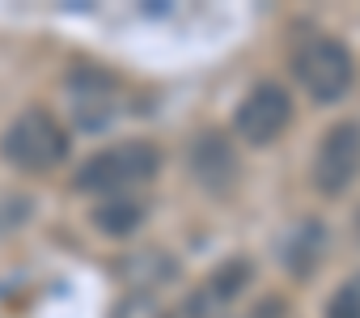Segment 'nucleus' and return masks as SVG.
Masks as SVG:
<instances>
[{"instance_id":"nucleus-1","label":"nucleus","mask_w":360,"mask_h":318,"mask_svg":"<svg viewBox=\"0 0 360 318\" xmlns=\"http://www.w3.org/2000/svg\"><path fill=\"white\" fill-rule=\"evenodd\" d=\"M0 153H5V162H13L18 170L47 174V170H56L68 157V132L56 123L51 110L30 106V110H22L5 127V136H0Z\"/></svg>"},{"instance_id":"nucleus-2","label":"nucleus","mask_w":360,"mask_h":318,"mask_svg":"<svg viewBox=\"0 0 360 318\" xmlns=\"http://www.w3.org/2000/svg\"><path fill=\"white\" fill-rule=\"evenodd\" d=\"M157 166H161L157 144H148V140H127V144H115V148L94 153L89 162L77 170L72 187H77V191H106V196H115V191H127V187L148 183V179L157 174Z\"/></svg>"},{"instance_id":"nucleus-3","label":"nucleus","mask_w":360,"mask_h":318,"mask_svg":"<svg viewBox=\"0 0 360 318\" xmlns=\"http://www.w3.org/2000/svg\"><path fill=\"white\" fill-rule=\"evenodd\" d=\"M292 77L301 81V89L314 102H339L352 89L356 64H352V51L339 39L318 34V39L301 43V51L292 56Z\"/></svg>"},{"instance_id":"nucleus-4","label":"nucleus","mask_w":360,"mask_h":318,"mask_svg":"<svg viewBox=\"0 0 360 318\" xmlns=\"http://www.w3.org/2000/svg\"><path fill=\"white\" fill-rule=\"evenodd\" d=\"M292 123V98L284 85L276 81H259L242 102H238V115H233V127L246 144L263 148V144H276Z\"/></svg>"},{"instance_id":"nucleus-5","label":"nucleus","mask_w":360,"mask_h":318,"mask_svg":"<svg viewBox=\"0 0 360 318\" xmlns=\"http://www.w3.org/2000/svg\"><path fill=\"white\" fill-rule=\"evenodd\" d=\"M360 179V123H335L314 157V187L322 196H343L352 183Z\"/></svg>"},{"instance_id":"nucleus-6","label":"nucleus","mask_w":360,"mask_h":318,"mask_svg":"<svg viewBox=\"0 0 360 318\" xmlns=\"http://www.w3.org/2000/svg\"><path fill=\"white\" fill-rule=\"evenodd\" d=\"M187 162H191V179L208 191V196H225L238 183V153L233 140L225 132H200L187 148Z\"/></svg>"},{"instance_id":"nucleus-7","label":"nucleus","mask_w":360,"mask_h":318,"mask_svg":"<svg viewBox=\"0 0 360 318\" xmlns=\"http://www.w3.org/2000/svg\"><path fill=\"white\" fill-rule=\"evenodd\" d=\"M68 94H72V115L85 132H98L106 127L123 106V94H119V81L106 77V72H77L68 81Z\"/></svg>"},{"instance_id":"nucleus-8","label":"nucleus","mask_w":360,"mask_h":318,"mask_svg":"<svg viewBox=\"0 0 360 318\" xmlns=\"http://www.w3.org/2000/svg\"><path fill=\"white\" fill-rule=\"evenodd\" d=\"M326 250H330V234H326V225L314 221V217L297 221L292 234L284 238V263H288L292 276H314V267L326 259Z\"/></svg>"},{"instance_id":"nucleus-9","label":"nucleus","mask_w":360,"mask_h":318,"mask_svg":"<svg viewBox=\"0 0 360 318\" xmlns=\"http://www.w3.org/2000/svg\"><path fill=\"white\" fill-rule=\"evenodd\" d=\"M140 221H144V204L123 200V196H110L106 204L94 208V225L102 234H110V238H131L140 229Z\"/></svg>"},{"instance_id":"nucleus-10","label":"nucleus","mask_w":360,"mask_h":318,"mask_svg":"<svg viewBox=\"0 0 360 318\" xmlns=\"http://www.w3.org/2000/svg\"><path fill=\"white\" fill-rule=\"evenodd\" d=\"M119 272H127V280L165 284V280H174V276H178V263H174L169 255H161V250H140V255L123 259V263H119Z\"/></svg>"},{"instance_id":"nucleus-11","label":"nucleus","mask_w":360,"mask_h":318,"mask_svg":"<svg viewBox=\"0 0 360 318\" xmlns=\"http://www.w3.org/2000/svg\"><path fill=\"white\" fill-rule=\"evenodd\" d=\"M246 284H250V263H246V259H229V263H221V267L212 272V280H208V288H212L221 301H233Z\"/></svg>"},{"instance_id":"nucleus-12","label":"nucleus","mask_w":360,"mask_h":318,"mask_svg":"<svg viewBox=\"0 0 360 318\" xmlns=\"http://www.w3.org/2000/svg\"><path fill=\"white\" fill-rule=\"evenodd\" d=\"M34 217V200L22 196V191H0V238L22 229L26 221Z\"/></svg>"},{"instance_id":"nucleus-13","label":"nucleus","mask_w":360,"mask_h":318,"mask_svg":"<svg viewBox=\"0 0 360 318\" xmlns=\"http://www.w3.org/2000/svg\"><path fill=\"white\" fill-rule=\"evenodd\" d=\"M110 318H169V310H165L148 288H136V293H127V297L110 310Z\"/></svg>"},{"instance_id":"nucleus-14","label":"nucleus","mask_w":360,"mask_h":318,"mask_svg":"<svg viewBox=\"0 0 360 318\" xmlns=\"http://www.w3.org/2000/svg\"><path fill=\"white\" fill-rule=\"evenodd\" d=\"M326 318H360V272L339 284V293L326 301Z\"/></svg>"},{"instance_id":"nucleus-15","label":"nucleus","mask_w":360,"mask_h":318,"mask_svg":"<svg viewBox=\"0 0 360 318\" xmlns=\"http://www.w3.org/2000/svg\"><path fill=\"white\" fill-rule=\"evenodd\" d=\"M225 305H229V301H221V297L204 284L200 293L187 297V318H225Z\"/></svg>"},{"instance_id":"nucleus-16","label":"nucleus","mask_w":360,"mask_h":318,"mask_svg":"<svg viewBox=\"0 0 360 318\" xmlns=\"http://www.w3.org/2000/svg\"><path fill=\"white\" fill-rule=\"evenodd\" d=\"M250 318H284V301L280 297H267V301H259L250 310Z\"/></svg>"}]
</instances>
